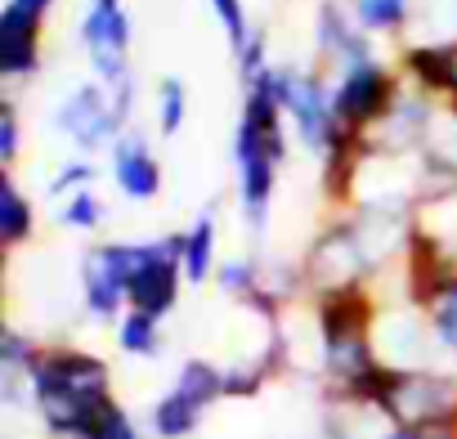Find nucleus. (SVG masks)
I'll return each instance as SVG.
<instances>
[{"label":"nucleus","mask_w":457,"mask_h":439,"mask_svg":"<svg viewBox=\"0 0 457 439\" xmlns=\"http://www.w3.org/2000/svg\"><path fill=\"white\" fill-rule=\"evenodd\" d=\"M28 394L37 399L41 421L72 439L95 426V417L112 403V368L99 354L72 345H46L28 368Z\"/></svg>","instance_id":"obj_1"},{"label":"nucleus","mask_w":457,"mask_h":439,"mask_svg":"<svg viewBox=\"0 0 457 439\" xmlns=\"http://www.w3.org/2000/svg\"><path fill=\"white\" fill-rule=\"evenodd\" d=\"M287 162V130L283 108L274 95V68L243 86V121L234 135V166H238V202L252 234H265L270 202L278 184V166Z\"/></svg>","instance_id":"obj_2"},{"label":"nucleus","mask_w":457,"mask_h":439,"mask_svg":"<svg viewBox=\"0 0 457 439\" xmlns=\"http://www.w3.org/2000/svg\"><path fill=\"white\" fill-rule=\"evenodd\" d=\"M381 269L359 215H345V220H332V225L310 243L305 261H301V274H305V292H314V301L323 296H337V292H359L372 283V274Z\"/></svg>","instance_id":"obj_3"},{"label":"nucleus","mask_w":457,"mask_h":439,"mask_svg":"<svg viewBox=\"0 0 457 439\" xmlns=\"http://www.w3.org/2000/svg\"><path fill=\"white\" fill-rule=\"evenodd\" d=\"M377 408L399 430H457V381L426 368H386Z\"/></svg>","instance_id":"obj_4"},{"label":"nucleus","mask_w":457,"mask_h":439,"mask_svg":"<svg viewBox=\"0 0 457 439\" xmlns=\"http://www.w3.org/2000/svg\"><path fill=\"white\" fill-rule=\"evenodd\" d=\"M274 95H278V108L292 121L296 139L323 162L341 135L337 108H332V81L323 72H305V68H274Z\"/></svg>","instance_id":"obj_5"},{"label":"nucleus","mask_w":457,"mask_h":439,"mask_svg":"<svg viewBox=\"0 0 457 439\" xmlns=\"http://www.w3.org/2000/svg\"><path fill=\"white\" fill-rule=\"evenodd\" d=\"M126 252H130V310L166 319L179 305V278H184L179 234L148 238V243H126Z\"/></svg>","instance_id":"obj_6"},{"label":"nucleus","mask_w":457,"mask_h":439,"mask_svg":"<svg viewBox=\"0 0 457 439\" xmlns=\"http://www.w3.org/2000/svg\"><path fill=\"white\" fill-rule=\"evenodd\" d=\"M399 90H403V77H395V72H390L386 63H377V59H363V63L337 72V81H332L337 126L363 139V135L390 112V104L399 99Z\"/></svg>","instance_id":"obj_7"},{"label":"nucleus","mask_w":457,"mask_h":439,"mask_svg":"<svg viewBox=\"0 0 457 439\" xmlns=\"http://www.w3.org/2000/svg\"><path fill=\"white\" fill-rule=\"evenodd\" d=\"M81 46L95 68V81L117 90L130 77V19L121 10V0H90L81 19Z\"/></svg>","instance_id":"obj_8"},{"label":"nucleus","mask_w":457,"mask_h":439,"mask_svg":"<svg viewBox=\"0 0 457 439\" xmlns=\"http://www.w3.org/2000/svg\"><path fill=\"white\" fill-rule=\"evenodd\" d=\"M54 126H59V130H63L81 153L112 148V144L130 130V121L121 117V108H117V99H112V90H108V86H99V81L77 86V90L59 104Z\"/></svg>","instance_id":"obj_9"},{"label":"nucleus","mask_w":457,"mask_h":439,"mask_svg":"<svg viewBox=\"0 0 457 439\" xmlns=\"http://www.w3.org/2000/svg\"><path fill=\"white\" fill-rule=\"evenodd\" d=\"M81 301L95 319H121L130 310V252L126 243H99L81 256Z\"/></svg>","instance_id":"obj_10"},{"label":"nucleus","mask_w":457,"mask_h":439,"mask_svg":"<svg viewBox=\"0 0 457 439\" xmlns=\"http://www.w3.org/2000/svg\"><path fill=\"white\" fill-rule=\"evenodd\" d=\"M41 37H46V19L23 10L19 0H10L0 10V77L10 86L37 77L41 68Z\"/></svg>","instance_id":"obj_11"},{"label":"nucleus","mask_w":457,"mask_h":439,"mask_svg":"<svg viewBox=\"0 0 457 439\" xmlns=\"http://www.w3.org/2000/svg\"><path fill=\"white\" fill-rule=\"evenodd\" d=\"M368 37L372 32H363V23L350 10V0H323V5H319V59L332 63L337 72L372 59Z\"/></svg>","instance_id":"obj_12"},{"label":"nucleus","mask_w":457,"mask_h":439,"mask_svg":"<svg viewBox=\"0 0 457 439\" xmlns=\"http://www.w3.org/2000/svg\"><path fill=\"white\" fill-rule=\"evenodd\" d=\"M108 157H112V184L121 188V197H130V202H153V197L162 193V166H157V157H153V148H148L144 135L126 130V135L108 148Z\"/></svg>","instance_id":"obj_13"},{"label":"nucleus","mask_w":457,"mask_h":439,"mask_svg":"<svg viewBox=\"0 0 457 439\" xmlns=\"http://www.w3.org/2000/svg\"><path fill=\"white\" fill-rule=\"evenodd\" d=\"M399 77L408 90H417L426 99H448V46L444 41L408 46L399 59Z\"/></svg>","instance_id":"obj_14"},{"label":"nucleus","mask_w":457,"mask_h":439,"mask_svg":"<svg viewBox=\"0 0 457 439\" xmlns=\"http://www.w3.org/2000/svg\"><path fill=\"white\" fill-rule=\"evenodd\" d=\"M179 247H184V283L202 287L211 274H220L224 261L220 256V225H215V211H202L193 225L179 234Z\"/></svg>","instance_id":"obj_15"},{"label":"nucleus","mask_w":457,"mask_h":439,"mask_svg":"<svg viewBox=\"0 0 457 439\" xmlns=\"http://www.w3.org/2000/svg\"><path fill=\"white\" fill-rule=\"evenodd\" d=\"M32 234H37V206L19 188L14 170H5V175H0V247L19 252Z\"/></svg>","instance_id":"obj_16"},{"label":"nucleus","mask_w":457,"mask_h":439,"mask_svg":"<svg viewBox=\"0 0 457 439\" xmlns=\"http://www.w3.org/2000/svg\"><path fill=\"white\" fill-rule=\"evenodd\" d=\"M421 314H426L430 341H439L448 354H457V274L421 305Z\"/></svg>","instance_id":"obj_17"},{"label":"nucleus","mask_w":457,"mask_h":439,"mask_svg":"<svg viewBox=\"0 0 457 439\" xmlns=\"http://www.w3.org/2000/svg\"><path fill=\"white\" fill-rule=\"evenodd\" d=\"M117 345H121V354H135V359L157 354V345H162V319H153L144 310H126L117 319Z\"/></svg>","instance_id":"obj_18"},{"label":"nucleus","mask_w":457,"mask_h":439,"mask_svg":"<svg viewBox=\"0 0 457 439\" xmlns=\"http://www.w3.org/2000/svg\"><path fill=\"white\" fill-rule=\"evenodd\" d=\"M202 403L197 399H188L179 385H170V394L157 403V412H153V426H157V435L162 439H179V435H188L197 421H202Z\"/></svg>","instance_id":"obj_19"},{"label":"nucleus","mask_w":457,"mask_h":439,"mask_svg":"<svg viewBox=\"0 0 457 439\" xmlns=\"http://www.w3.org/2000/svg\"><path fill=\"white\" fill-rule=\"evenodd\" d=\"M363 32H403L412 19V0H350Z\"/></svg>","instance_id":"obj_20"},{"label":"nucleus","mask_w":457,"mask_h":439,"mask_svg":"<svg viewBox=\"0 0 457 439\" xmlns=\"http://www.w3.org/2000/svg\"><path fill=\"white\" fill-rule=\"evenodd\" d=\"M175 385L206 408V403H215V399L224 394V368H215V363H206V359H188V363L179 368Z\"/></svg>","instance_id":"obj_21"},{"label":"nucleus","mask_w":457,"mask_h":439,"mask_svg":"<svg viewBox=\"0 0 457 439\" xmlns=\"http://www.w3.org/2000/svg\"><path fill=\"white\" fill-rule=\"evenodd\" d=\"M215 278H220V287L234 296V301H252V296L265 287V274H261L256 261H224Z\"/></svg>","instance_id":"obj_22"},{"label":"nucleus","mask_w":457,"mask_h":439,"mask_svg":"<svg viewBox=\"0 0 457 439\" xmlns=\"http://www.w3.org/2000/svg\"><path fill=\"white\" fill-rule=\"evenodd\" d=\"M184 117H188V90H184V81L166 77L157 86V130L162 135H175L184 126Z\"/></svg>","instance_id":"obj_23"},{"label":"nucleus","mask_w":457,"mask_h":439,"mask_svg":"<svg viewBox=\"0 0 457 439\" xmlns=\"http://www.w3.org/2000/svg\"><path fill=\"white\" fill-rule=\"evenodd\" d=\"M211 5V14H215V23L224 28V37H228V46H234V54L238 50H247L252 46V28H247V5L243 0H206Z\"/></svg>","instance_id":"obj_24"},{"label":"nucleus","mask_w":457,"mask_h":439,"mask_svg":"<svg viewBox=\"0 0 457 439\" xmlns=\"http://www.w3.org/2000/svg\"><path fill=\"white\" fill-rule=\"evenodd\" d=\"M63 225L77 229V234H95L104 225V202H99L95 188H81V193H72L63 202Z\"/></svg>","instance_id":"obj_25"},{"label":"nucleus","mask_w":457,"mask_h":439,"mask_svg":"<svg viewBox=\"0 0 457 439\" xmlns=\"http://www.w3.org/2000/svg\"><path fill=\"white\" fill-rule=\"evenodd\" d=\"M19 153H23V130H19V108L5 99L0 104V166L5 170H14V162H19Z\"/></svg>","instance_id":"obj_26"},{"label":"nucleus","mask_w":457,"mask_h":439,"mask_svg":"<svg viewBox=\"0 0 457 439\" xmlns=\"http://www.w3.org/2000/svg\"><path fill=\"white\" fill-rule=\"evenodd\" d=\"M90 179H95V166H90L86 157H77V162H68V166L50 179V197H72V193L90 188Z\"/></svg>","instance_id":"obj_27"},{"label":"nucleus","mask_w":457,"mask_h":439,"mask_svg":"<svg viewBox=\"0 0 457 439\" xmlns=\"http://www.w3.org/2000/svg\"><path fill=\"white\" fill-rule=\"evenodd\" d=\"M86 435H90V439H139L135 426H130V417H126L117 403H108V408L95 417V426H90Z\"/></svg>","instance_id":"obj_28"},{"label":"nucleus","mask_w":457,"mask_h":439,"mask_svg":"<svg viewBox=\"0 0 457 439\" xmlns=\"http://www.w3.org/2000/svg\"><path fill=\"white\" fill-rule=\"evenodd\" d=\"M448 99H457V41L448 46Z\"/></svg>","instance_id":"obj_29"},{"label":"nucleus","mask_w":457,"mask_h":439,"mask_svg":"<svg viewBox=\"0 0 457 439\" xmlns=\"http://www.w3.org/2000/svg\"><path fill=\"white\" fill-rule=\"evenodd\" d=\"M19 5H23V10H32V14H41V19H46V14H50V10H54V0H19Z\"/></svg>","instance_id":"obj_30"}]
</instances>
